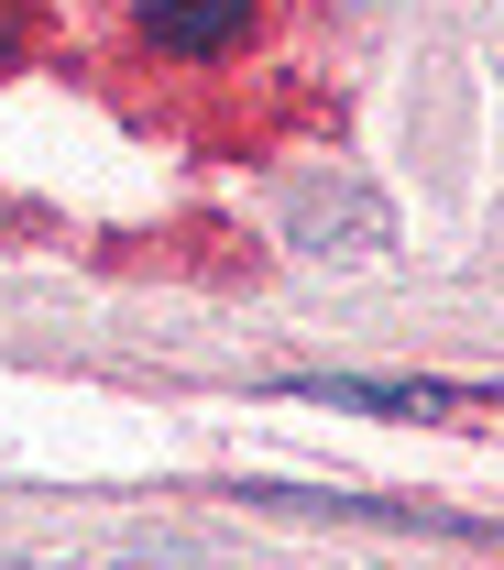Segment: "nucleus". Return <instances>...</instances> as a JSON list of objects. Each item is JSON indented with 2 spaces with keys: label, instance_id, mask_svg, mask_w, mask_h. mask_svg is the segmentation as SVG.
Here are the masks:
<instances>
[{
  "label": "nucleus",
  "instance_id": "nucleus-1",
  "mask_svg": "<svg viewBox=\"0 0 504 570\" xmlns=\"http://www.w3.org/2000/svg\"><path fill=\"white\" fill-rule=\"evenodd\" d=\"M241 22H253V0H144L154 56H219V45H241Z\"/></svg>",
  "mask_w": 504,
  "mask_h": 570
}]
</instances>
